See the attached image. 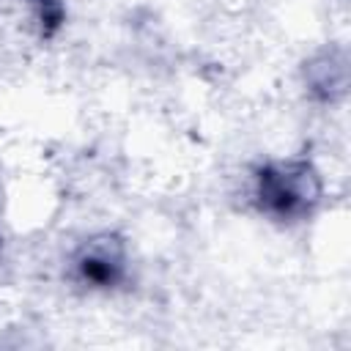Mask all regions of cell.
<instances>
[{"label": "cell", "instance_id": "cell-3", "mask_svg": "<svg viewBox=\"0 0 351 351\" xmlns=\"http://www.w3.org/2000/svg\"><path fill=\"white\" fill-rule=\"evenodd\" d=\"M302 85L318 104H337L348 93V52L340 44L321 47L302 66Z\"/></svg>", "mask_w": 351, "mask_h": 351}, {"label": "cell", "instance_id": "cell-1", "mask_svg": "<svg viewBox=\"0 0 351 351\" xmlns=\"http://www.w3.org/2000/svg\"><path fill=\"white\" fill-rule=\"evenodd\" d=\"M324 176L310 156H274L252 167L250 200L252 208L277 222H307L324 203Z\"/></svg>", "mask_w": 351, "mask_h": 351}, {"label": "cell", "instance_id": "cell-5", "mask_svg": "<svg viewBox=\"0 0 351 351\" xmlns=\"http://www.w3.org/2000/svg\"><path fill=\"white\" fill-rule=\"evenodd\" d=\"M0 250H3V236H0Z\"/></svg>", "mask_w": 351, "mask_h": 351}, {"label": "cell", "instance_id": "cell-2", "mask_svg": "<svg viewBox=\"0 0 351 351\" xmlns=\"http://www.w3.org/2000/svg\"><path fill=\"white\" fill-rule=\"evenodd\" d=\"M132 277L129 244L115 230L85 236L69 255V280L90 293H112Z\"/></svg>", "mask_w": 351, "mask_h": 351}, {"label": "cell", "instance_id": "cell-4", "mask_svg": "<svg viewBox=\"0 0 351 351\" xmlns=\"http://www.w3.org/2000/svg\"><path fill=\"white\" fill-rule=\"evenodd\" d=\"M22 11L25 30L36 41H52L66 25V3L63 0H16Z\"/></svg>", "mask_w": 351, "mask_h": 351}]
</instances>
